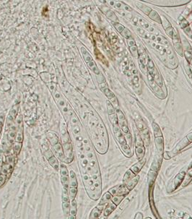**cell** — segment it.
<instances>
[{
  "label": "cell",
  "instance_id": "1",
  "mask_svg": "<svg viewBox=\"0 0 192 219\" xmlns=\"http://www.w3.org/2000/svg\"><path fill=\"white\" fill-rule=\"evenodd\" d=\"M186 174V171L185 170H182L181 172H179L168 184L167 187V192L171 193V192L176 190L177 188L182 184V182L184 181Z\"/></svg>",
  "mask_w": 192,
  "mask_h": 219
},
{
  "label": "cell",
  "instance_id": "2",
  "mask_svg": "<svg viewBox=\"0 0 192 219\" xmlns=\"http://www.w3.org/2000/svg\"><path fill=\"white\" fill-rule=\"evenodd\" d=\"M135 152H136V156L139 161H141L144 159L145 155V148L144 142L139 133L136 134V138H135Z\"/></svg>",
  "mask_w": 192,
  "mask_h": 219
},
{
  "label": "cell",
  "instance_id": "3",
  "mask_svg": "<svg viewBox=\"0 0 192 219\" xmlns=\"http://www.w3.org/2000/svg\"><path fill=\"white\" fill-rule=\"evenodd\" d=\"M112 196H125L129 193V190L127 189L124 184H119L114 187L111 188L108 191Z\"/></svg>",
  "mask_w": 192,
  "mask_h": 219
},
{
  "label": "cell",
  "instance_id": "4",
  "mask_svg": "<svg viewBox=\"0 0 192 219\" xmlns=\"http://www.w3.org/2000/svg\"><path fill=\"white\" fill-rule=\"evenodd\" d=\"M62 147H63L64 153L65 156L64 162L66 163H70L74 160V152L72 143L71 142H68L66 143L62 144Z\"/></svg>",
  "mask_w": 192,
  "mask_h": 219
},
{
  "label": "cell",
  "instance_id": "5",
  "mask_svg": "<svg viewBox=\"0 0 192 219\" xmlns=\"http://www.w3.org/2000/svg\"><path fill=\"white\" fill-rule=\"evenodd\" d=\"M117 119H118L119 121V125L120 129H121V131L124 133L125 135H130L129 133V129L128 128V125H127V122L126 119H125V117L122 111L121 110H117Z\"/></svg>",
  "mask_w": 192,
  "mask_h": 219
},
{
  "label": "cell",
  "instance_id": "6",
  "mask_svg": "<svg viewBox=\"0 0 192 219\" xmlns=\"http://www.w3.org/2000/svg\"><path fill=\"white\" fill-rule=\"evenodd\" d=\"M45 156L46 159H48V163H50V165L54 169L58 171V170L59 169V164H58L57 158L54 155L52 151H51V150H47L45 153Z\"/></svg>",
  "mask_w": 192,
  "mask_h": 219
},
{
  "label": "cell",
  "instance_id": "7",
  "mask_svg": "<svg viewBox=\"0 0 192 219\" xmlns=\"http://www.w3.org/2000/svg\"><path fill=\"white\" fill-rule=\"evenodd\" d=\"M189 144H190V142L188 140L186 137H184V138L176 146H175V148H174L173 149V151L170 152V153H168V155L171 156H170V158L173 157V156H174L176 155V154L179 153L181 150H183L186 146L189 145Z\"/></svg>",
  "mask_w": 192,
  "mask_h": 219
},
{
  "label": "cell",
  "instance_id": "8",
  "mask_svg": "<svg viewBox=\"0 0 192 219\" xmlns=\"http://www.w3.org/2000/svg\"><path fill=\"white\" fill-rule=\"evenodd\" d=\"M112 197L113 196L111 195V194L109 193L108 192H106V193L104 194V196L101 198L100 202H99L98 205L96 207H98L99 209H100L101 210H103V211H104L105 208H106L108 202L111 200Z\"/></svg>",
  "mask_w": 192,
  "mask_h": 219
},
{
  "label": "cell",
  "instance_id": "9",
  "mask_svg": "<svg viewBox=\"0 0 192 219\" xmlns=\"http://www.w3.org/2000/svg\"><path fill=\"white\" fill-rule=\"evenodd\" d=\"M116 206L115 204H114L112 202V201H111L108 202V205H107L105 209L104 210V213H103V218H99L100 219H106L109 216L111 213H113V211L116 208Z\"/></svg>",
  "mask_w": 192,
  "mask_h": 219
},
{
  "label": "cell",
  "instance_id": "10",
  "mask_svg": "<svg viewBox=\"0 0 192 219\" xmlns=\"http://www.w3.org/2000/svg\"><path fill=\"white\" fill-rule=\"evenodd\" d=\"M145 163H146V159H143L142 160L139 161L137 163L134 164V165L131 166L130 168V170L134 174H138V173H139V171H141V169H142L143 166H144Z\"/></svg>",
  "mask_w": 192,
  "mask_h": 219
},
{
  "label": "cell",
  "instance_id": "11",
  "mask_svg": "<svg viewBox=\"0 0 192 219\" xmlns=\"http://www.w3.org/2000/svg\"><path fill=\"white\" fill-rule=\"evenodd\" d=\"M139 178H140V176H139V174H137L134 177H133L132 179H131L126 184H125V186H126V188L129 190V191L132 190L135 187V186H136L137 183L139 182Z\"/></svg>",
  "mask_w": 192,
  "mask_h": 219
},
{
  "label": "cell",
  "instance_id": "12",
  "mask_svg": "<svg viewBox=\"0 0 192 219\" xmlns=\"http://www.w3.org/2000/svg\"><path fill=\"white\" fill-rule=\"evenodd\" d=\"M155 142L157 151H158L160 153V156H162L163 153V149H164V140H163V137H156Z\"/></svg>",
  "mask_w": 192,
  "mask_h": 219
},
{
  "label": "cell",
  "instance_id": "13",
  "mask_svg": "<svg viewBox=\"0 0 192 219\" xmlns=\"http://www.w3.org/2000/svg\"><path fill=\"white\" fill-rule=\"evenodd\" d=\"M157 176V171H152V170H151V169L149 170L148 175H147V183H148L149 186H151L153 184H154Z\"/></svg>",
  "mask_w": 192,
  "mask_h": 219
},
{
  "label": "cell",
  "instance_id": "14",
  "mask_svg": "<svg viewBox=\"0 0 192 219\" xmlns=\"http://www.w3.org/2000/svg\"><path fill=\"white\" fill-rule=\"evenodd\" d=\"M70 187L77 188V179L75 173L73 171H70Z\"/></svg>",
  "mask_w": 192,
  "mask_h": 219
},
{
  "label": "cell",
  "instance_id": "15",
  "mask_svg": "<svg viewBox=\"0 0 192 219\" xmlns=\"http://www.w3.org/2000/svg\"><path fill=\"white\" fill-rule=\"evenodd\" d=\"M103 210L99 209L98 207H96L93 209L91 210L90 216H89V219H97L99 218L102 214Z\"/></svg>",
  "mask_w": 192,
  "mask_h": 219
},
{
  "label": "cell",
  "instance_id": "16",
  "mask_svg": "<svg viewBox=\"0 0 192 219\" xmlns=\"http://www.w3.org/2000/svg\"><path fill=\"white\" fill-rule=\"evenodd\" d=\"M139 24L141 26V27L144 28L145 29L149 30V31L151 32V33H154V32H155L154 28L152 27V26L149 25V24H148V23H147V21H145V20L141 19V18H140V19H139Z\"/></svg>",
  "mask_w": 192,
  "mask_h": 219
},
{
  "label": "cell",
  "instance_id": "17",
  "mask_svg": "<svg viewBox=\"0 0 192 219\" xmlns=\"http://www.w3.org/2000/svg\"><path fill=\"white\" fill-rule=\"evenodd\" d=\"M137 174H134L130 169H129L126 173H125L124 178H123V184H126L131 179H132L133 177H134Z\"/></svg>",
  "mask_w": 192,
  "mask_h": 219
},
{
  "label": "cell",
  "instance_id": "18",
  "mask_svg": "<svg viewBox=\"0 0 192 219\" xmlns=\"http://www.w3.org/2000/svg\"><path fill=\"white\" fill-rule=\"evenodd\" d=\"M47 136H48V139L49 140L51 144L53 146L55 145L56 144H57L58 143V137L55 133H48L47 134Z\"/></svg>",
  "mask_w": 192,
  "mask_h": 219
},
{
  "label": "cell",
  "instance_id": "19",
  "mask_svg": "<svg viewBox=\"0 0 192 219\" xmlns=\"http://www.w3.org/2000/svg\"><path fill=\"white\" fill-rule=\"evenodd\" d=\"M87 64H88V67L90 68V70L95 73V74L97 75H98L100 74V71H99L98 67H97L96 62H94V60L90 61V62H89L88 63H87Z\"/></svg>",
  "mask_w": 192,
  "mask_h": 219
},
{
  "label": "cell",
  "instance_id": "20",
  "mask_svg": "<svg viewBox=\"0 0 192 219\" xmlns=\"http://www.w3.org/2000/svg\"><path fill=\"white\" fill-rule=\"evenodd\" d=\"M152 127L155 138H156V137H163V133H162L160 129V127L158 125H157V124L153 122L152 124Z\"/></svg>",
  "mask_w": 192,
  "mask_h": 219
},
{
  "label": "cell",
  "instance_id": "21",
  "mask_svg": "<svg viewBox=\"0 0 192 219\" xmlns=\"http://www.w3.org/2000/svg\"><path fill=\"white\" fill-rule=\"evenodd\" d=\"M154 81L157 85H158L159 87L163 86V80H162V77L156 69H155V71H154Z\"/></svg>",
  "mask_w": 192,
  "mask_h": 219
},
{
  "label": "cell",
  "instance_id": "22",
  "mask_svg": "<svg viewBox=\"0 0 192 219\" xmlns=\"http://www.w3.org/2000/svg\"><path fill=\"white\" fill-rule=\"evenodd\" d=\"M148 16L149 18H151L152 20H155V22H157V23H162L160 17L157 12L155 11V10H152V11L150 12V13L149 14Z\"/></svg>",
  "mask_w": 192,
  "mask_h": 219
},
{
  "label": "cell",
  "instance_id": "23",
  "mask_svg": "<svg viewBox=\"0 0 192 219\" xmlns=\"http://www.w3.org/2000/svg\"><path fill=\"white\" fill-rule=\"evenodd\" d=\"M161 161L162 159L157 160L156 159H155L154 161L152 162V163L150 169L157 172L158 171V170L160 169V165H161Z\"/></svg>",
  "mask_w": 192,
  "mask_h": 219
},
{
  "label": "cell",
  "instance_id": "24",
  "mask_svg": "<svg viewBox=\"0 0 192 219\" xmlns=\"http://www.w3.org/2000/svg\"><path fill=\"white\" fill-rule=\"evenodd\" d=\"M81 51H82V55H83L84 60L86 62V63H88V62H90V61L93 60H92V56H91L90 54L88 53V52L86 50L85 48L82 47V48H81Z\"/></svg>",
  "mask_w": 192,
  "mask_h": 219
},
{
  "label": "cell",
  "instance_id": "25",
  "mask_svg": "<svg viewBox=\"0 0 192 219\" xmlns=\"http://www.w3.org/2000/svg\"><path fill=\"white\" fill-rule=\"evenodd\" d=\"M61 181H62L64 189L69 190V187H70V176H62V178H61Z\"/></svg>",
  "mask_w": 192,
  "mask_h": 219
},
{
  "label": "cell",
  "instance_id": "26",
  "mask_svg": "<svg viewBox=\"0 0 192 219\" xmlns=\"http://www.w3.org/2000/svg\"><path fill=\"white\" fill-rule=\"evenodd\" d=\"M77 213V202L75 199L72 200L70 202V215H73L75 216Z\"/></svg>",
  "mask_w": 192,
  "mask_h": 219
},
{
  "label": "cell",
  "instance_id": "27",
  "mask_svg": "<svg viewBox=\"0 0 192 219\" xmlns=\"http://www.w3.org/2000/svg\"><path fill=\"white\" fill-rule=\"evenodd\" d=\"M62 210L64 216H69L70 212V202H62Z\"/></svg>",
  "mask_w": 192,
  "mask_h": 219
},
{
  "label": "cell",
  "instance_id": "28",
  "mask_svg": "<svg viewBox=\"0 0 192 219\" xmlns=\"http://www.w3.org/2000/svg\"><path fill=\"white\" fill-rule=\"evenodd\" d=\"M77 194V188L70 187V189H69V195H70L71 200L75 199Z\"/></svg>",
  "mask_w": 192,
  "mask_h": 219
},
{
  "label": "cell",
  "instance_id": "29",
  "mask_svg": "<svg viewBox=\"0 0 192 219\" xmlns=\"http://www.w3.org/2000/svg\"><path fill=\"white\" fill-rule=\"evenodd\" d=\"M125 196H113L111 198V201L116 206H119L121 203V202L124 199Z\"/></svg>",
  "mask_w": 192,
  "mask_h": 219
},
{
  "label": "cell",
  "instance_id": "30",
  "mask_svg": "<svg viewBox=\"0 0 192 219\" xmlns=\"http://www.w3.org/2000/svg\"><path fill=\"white\" fill-rule=\"evenodd\" d=\"M62 202H70V198L69 195V190H65L63 188L62 192Z\"/></svg>",
  "mask_w": 192,
  "mask_h": 219
},
{
  "label": "cell",
  "instance_id": "31",
  "mask_svg": "<svg viewBox=\"0 0 192 219\" xmlns=\"http://www.w3.org/2000/svg\"><path fill=\"white\" fill-rule=\"evenodd\" d=\"M106 15L107 17H108L109 19H111L112 20L113 22H117L118 21V18L116 17V15H115V13L113 11H111V10H108V11L106 13Z\"/></svg>",
  "mask_w": 192,
  "mask_h": 219
},
{
  "label": "cell",
  "instance_id": "32",
  "mask_svg": "<svg viewBox=\"0 0 192 219\" xmlns=\"http://www.w3.org/2000/svg\"><path fill=\"white\" fill-rule=\"evenodd\" d=\"M60 173L62 176H66L70 175L67 168H66V166L63 163H61L60 165Z\"/></svg>",
  "mask_w": 192,
  "mask_h": 219
},
{
  "label": "cell",
  "instance_id": "33",
  "mask_svg": "<svg viewBox=\"0 0 192 219\" xmlns=\"http://www.w3.org/2000/svg\"><path fill=\"white\" fill-rule=\"evenodd\" d=\"M113 25H114V26L116 29L117 31L120 33H122V32L124 31L125 29L124 26H123L122 25H121V24L118 23V22H113Z\"/></svg>",
  "mask_w": 192,
  "mask_h": 219
},
{
  "label": "cell",
  "instance_id": "34",
  "mask_svg": "<svg viewBox=\"0 0 192 219\" xmlns=\"http://www.w3.org/2000/svg\"><path fill=\"white\" fill-rule=\"evenodd\" d=\"M137 6H138L139 9H140L141 11L143 12V13H145L147 15H149V14L150 13V12L152 11V10L151 9V8H149V7H147V6H145V5H138Z\"/></svg>",
  "mask_w": 192,
  "mask_h": 219
},
{
  "label": "cell",
  "instance_id": "35",
  "mask_svg": "<svg viewBox=\"0 0 192 219\" xmlns=\"http://www.w3.org/2000/svg\"><path fill=\"white\" fill-rule=\"evenodd\" d=\"M22 146H23L22 143H17V142H16V143L14 144L13 150L16 155H18V154H19V153L20 152V150L22 148Z\"/></svg>",
  "mask_w": 192,
  "mask_h": 219
},
{
  "label": "cell",
  "instance_id": "36",
  "mask_svg": "<svg viewBox=\"0 0 192 219\" xmlns=\"http://www.w3.org/2000/svg\"><path fill=\"white\" fill-rule=\"evenodd\" d=\"M129 50H130V52L131 54H132V56L137 58V56H138V48H137L136 45L130 46V47H129Z\"/></svg>",
  "mask_w": 192,
  "mask_h": 219
},
{
  "label": "cell",
  "instance_id": "37",
  "mask_svg": "<svg viewBox=\"0 0 192 219\" xmlns=\"http://www.w3.org/2000/svg\"><path fill=\"white\" fill-rule=\"evenodd\" d=\"M104 93H105V95L107 96V98H108L109 99H111V98H115V96H114V94L111 91L109 90V88H107L106 89H104Z\"/></svg>",
  "mask_w": 192,
  "mask_h": 219
},
{
  "label": "cell",
  "instance_id": "38",
  "mask_svg": "<svg viewBox=\"0 0 192 219\" xmlns=\"http://www.w3.org/2000/svg\"><path fill=\"white\" fill-rule=\"evenodd\" d=\"M15 140L17 143H22L23 140V134L22 131H19L17 133H16Z\"/></svg>",
  "mask_w": 192,
  "mask_h": 219
},
{
  "label": "cell",
  "instance_id": "39",
  "mask_svg": "<svg viewBox=\"0 0 192 219\" xmlns=\"http://www.w3.org/2000/svg\"><path fill=\"white\" fill-rule=\"evenodd\" d=\"M107 109H108V112L109 114H114L115 113V110L114 109V106H113V105L111 104L110 101H107Z\"/></svg>",
  "mask_w": 192,
  "mask_h": 219
},
{
  "label": "cell",
  "instance_id": "40",
  "mask_svg": "<svg viewBox=\"0 0 192 219\" xmlns=\"http://www.w3.org/2000/svg\"><path fill=\"white\" fill-rule=\"evenodd\" d=\"M179 20H181V23H180V25H181V27L183 28V29H184V28H187L188 26H189V23L186 21V20L185 19V18L183 17H180Z\"/></svg>",
  "mask_w": 192,
  "mask_h": 219
},
{
  "label": "cell",
  "instance_id": "41",
  "mask_svg": "<svg viewBox=\"0 0 192 219\" xmlns=\"http://www.w3.org/2000/svg\"><path fill=\"white\" fill-rule=\"evenodd\" d=\"M160 18H161L162 20H163V27L165 28V30L167 29V28L171 27V24H170V23L168 22V20L166 19V18H165V17H160Z\"/></svg>",
  "mask_w": 192,
  "mask_h": 219
},
{
  "label": "cell",
  "instance_id": "42",
  "mask_svg": "<svg viewBox=\"0 0 192 219\" xmlns=\"http://www.w3.org/2000/svg\"><path fill=\"white\" fill-rule=\"evenodd\" d=\"M121 35L124 36V37L128 38V39H129V38L131 36V33L130 31H129V29H127V28H125L124 31H123L122 33H121Z\"/></svg>",
  "mask_w": 192,
  "mask_h": 219
},
{
  "label": "cell",
  "instance_id": "43",
  "mask_svg": "<svg viewBox=\"0 0 192 219\" xmlns=\"http://www.w3.org/2000/svg\"><path fill=\"white\" fill-rule=\"evenodd\" d=\"M133 83H134V86H135V88H137L139 87V77L137 75H134V77H133Z\"/></svg>",
  "mask_w": 192,
  "mask_h": 219
},
{
  "label": "cell",
  "instance_id": "44",
  "mask_svg": "<svg viewBox=\"0 0 192 219\" xmlns=\"http://www.w3.org/2000/svg\"><path fill=\"white\" fill-rule=\"evenodd\" d=\"M119 13L121 14V15L124 16L125 17L129 18V19H131V17H132V15H131V14L129 13L128 12H125V11H121V10H119Z\"/></svg>",
  "mask_w": 192,
  "mask_h": 219
},
{
  "label": "cell",
  "instance_id": "45",
  "mask_svg": "<svg viewBox=\"0 0 192 219\" xmlns=\"http://www.w3.org/2000/svg\"><path fill=\"white\" fill-rule=\"evenodd\" d=\"M184 31H185V33L187 34L188 36H189L190 38H192V30L191 29V28H189V27H187V28H184Z\"/></svg>",
  "mask_w": 192,
  "mask_h": 219
},
{
  "label": "cell",
  "instance_id": "46",
  "mask_svg": "<svg viewBox=\"0 0 192 219\" xmlns=\"http://www.w3.org/2000/svg\"><path fill=\"white\" fill-rule=\"evenodd\" d=\"M6 180V175H4L2 174H0V186L4 184Z\"/></svg>",
  "mask_w": 192,
  "mask_h": 219
},
{
  "label": "cell",
  "instance_id": "47",
  "mask_svg": "<svg viewBox=\"0 0 192 219\" xmlns=\"http://www.w3.org/2000/svg\"><path fill=\"white\" fill-rule=\"evenodd\" d=\"M6 161L8 164L11 163L13 161V157L12 155H8L6 156Z\"/></svg>",
  "mask_w": 192,
  "mask_h": 219
},
{
  "label": "cell",
  "instance_id": "48",
  "mask_svg": "<svg viewBox=\"0 0 192 219\" xmlns=\"http://www.w3.org/2000/svg\"><path fill=\"white\" fill-rule=\"evenodd\" d=\"M80 133V129L78 126H74L73 128V133L74 135H79Z\"/></svg>",
  "mask_w": 192,
  "mask_h": 219
},
{
  "label": "cell",
  "instance_id": "49",
  "mask_svg": "<svg viewBox=\"0 0 192 219\" xmlns=\"http://www.w3.org/2000/svg\"><path fill=\"white\" fill-rule=\"evenodd\" d=\"M4 122H5V116L4 115H1L0 116V127H2L4 125Z\"/></svg>",
  "mask_w": 192,
  "mask_h": 219
},
{
  "label": "cell",
  "instance_id": "50",
  "mask_svg": "<svg viewBox=\"0 0 192 219\" xmlns=\"http://www.w3.org/2000/svg\"><path fill=\"white\" fill-rule=\"evenodd\" d=\"M16 137V133L15 132H10L9 133V135H8V137H9V139H10V137H11V139L15 138Z\"/></svg>",
  "mask_w": 192,
  "mask_h": 219
},
{
  "label": "cell",
  "instance_id": "51",
  "mask_svg": "<svg viewBox=\"0 0 192 219\" xmlns=\"http://www.w3.org/2000/svg\"><path fill=\"white\" fill-rule=\"evenodd\" d=\"M134 219H143V216L141 213H137L135 215Z\"/></svg>",
  "mask_w": 192,
  "mask_h": 219
},
{
  "label": "cell",
  "instance_id": "52",
  "mask_svg": "<svg viewBox=\"0 0 192 219\" xmlns=\"http://www.w3.org/2000/svg\"><path fill=\"white\" fill-rule=\"evenodd\" d=\"M186 137V138L188 139V140L190 142V143H192V133H190L189 134H188Z\"/></svg>",
  "mask_w": 192,
  "mask_h": 219
},
{
  "label": "cell",
  "instance_id": "53",
  "mask_svg": "<svg viewBox=\"0 0 192 219\" xmlns=\"http://www.w3.org/2000/svg\"><path fill=\"white\" fill-rule=\"evenodd\" d=\"M128 44H129V46L130 47V46H134L135 45V41L133 39H130V40H128Z\"/></svg>",
  "mask_w": 192,
  "mask_h": 219
},
{
  "label": "cell",
  "instance_id": "54",
  "mask_svg": "<svg viewBox=\"0 0 192 219\" xmlns=\"http://www.w3.org/2000/svg\"><path fill=\"white\" fill-rule=\"evenodd\" d=\"M68 219H76V216H73V215H69Z\"/></svg>",
  "mask_w": 192,
  "mask_h": 219
},
{
  "label": "cell",
  "instance_id": "55",
  "mask_svg": "<svg viewBox=\"0 0 192 219\" xmlns=\"http://www.w3.org/2000/svg\"><path fill=\"white\" fill-rule=\"evenodd\" d=\"M1 164H2V160L0 159V165H1Z\"/></svg>",
  "mask_w": 192,
  "mask_h": 219
},
{
  "label": "cell",
  "instance_id": "56",
  "mask_svg": "<svg viewBox=\"0 0 192 219\" xmlns=\"http://www.w3.org/2000/svg\"><path fill=\"white\" fill-rule=\"evenodd\" d=\"M1 130H2V128H1V127H0V133H1Z\"/></svg>",
  "mask_w": 192,
  "mask_h": 219
},
{
  "label": "cell",
  "instance_id": "57",
  "mask_svg": "<svg viewBox=\"0 0 192 219\" xmlns=\"http://www.w3.org/2000/svg\"><path fill=\"white\" fill-rule=\"evenodd\" d=\"M145 219H151V218H146Z\"/></svg>",
  "mask_w": 192,
  "mask_h": 219
},
{
  "label": "cell",
  "instance_id": "58",
  "mask_svg": "<svg viewBox=\"0 0 192 219\" xmlns=\"http://www.w3.org/2000/svg\"><path fill=\"white\" fill-rule=\"evenodd\" d=\"M191 64H192V61H191Z\"/></svg>",
  "mask_w": 192,
  "mask_h": 219
},
{
  "label": "cell",
  "instance_id": "59",
  "mask_svg": "<svg viewBox=\"0 0 192 219\" xmlns=\"http://www.w3.org/2000/svg\"><path fill=\"white\" fill-rule=\"evenodd\" d=\"M97 219H100V218H97Z\"/></svg>",
  "mask_w": 192,
  "mask_h": 219
}]
</instances>
